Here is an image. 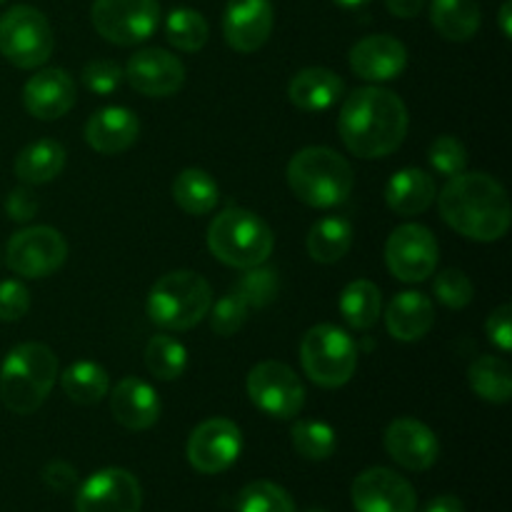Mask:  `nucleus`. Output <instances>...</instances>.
I'll return each mask as SVG.
<instances>
[{
    "mask_svg": "<svg viewBox=\"0 0 512 512\" xmlns=\"http://www.w3.org/2000/svg\"><path fill=\"white\" fill-rule=\"evenodd\" d=\"M338 130L345 148L358 158H385L408 135V108L393 90L358 88L340 108Z\"/></svg>",
    "mask_w": 512,
    "mask_h": 512,
    "instance_id": "1",
    "label": "nucleus"
},
{
    "mask_svg": "<svg viewBox=\"0 0 512 512\" xmlns=\"http://www.w3.org/2000/svg\"><path fill=\"white\" fill-rule=\"evenodd\" d=\"M440 215L463 238L495 243L510 228V200L503 185L488 173H460L438 195Z\"/></svg>",
    "mask_w": 512,
    "mask_h": 512,
    "instance_id": "2",
    "label": "nucleus"
},
{
    "mask_svg": "<svg viewBox=\"0 0 512 512\" xmlns=\"http://www.w3.org/2000/svg\"><path fill=\"white\" fill-rule=\"evenodd\" d=\"M58 378V358L43 343H20L0 365V400L15 415H30L45 403Z\"/></svg>",
    "mask_w": 512,
    "mask_h": 512,
    "instance_id": "3",
    "label": "nucleus"
},
{
    "mask_svg": "<svg viewBox=\"0 0 512 512\" xmlns=\"http://www.w3.org/2000/svg\"><path fill=\"white\" fill-rule=\"evenodd\" d=\"M353 168L335 150L313 145L288 163V185L300 203L310 208H335L353 193Z\"/></svg>",
    "mask_w": 512,
    "mask_h": 512,
    "instance_id": "4",
    "label": "nucleus"
},
{
    "mask_svg": "<svg viewBox=\"0 0 512 512\" xmlns=\"http://www.w3.org/2000/svg\"><path fill=\"white\" fill-rule=\"evenodd\" d=\"M208 248L220 263L248 270L273 255L275 238L260 215L245 208H225L208 228Z\"/></svg>",
    "mask_w": 512,
    "mask_h": 512,
    "instance_id": "5",
    "label": "nucleus"
},
{
    "mask_svg": "<svg viewBox=\"0 0 512 512\" xmlns=\"http://www.w3.org/2000/svg\"><path fill=\"white\" fill-rule=\"evenodd\" d=\"M213 305V290L203 275L193 270H173L150 288L148 318L165 330L183 333L198 325Z\"/></svg>",
    "mask_w": 512,
    "mask_h": 512,
    "instance_id": "6",
    "label": "nucleus"
},
{
    "mask_svg": "<svg viewBox=\"0 0 512 512\" xmlns=\"http://www.w3.org/2000/svg\"><path fill=\"white\" fill-rule=\"evenodd\" d=\"M300 363L320 388H340L358 368V345L338 325L320 323L303 335Z\"/></svg>",
    "mask_w": 512,
    "mask_h": 512,
    "instance_id": "7",
    "label": "nucleus"
},
{
    "mask_svg": "<svg viewBox=\"0 0 512 512\" xmlns=\"http://www.w3.org/2000/svg\"><path fill=\"white\" fill-rule=\"evenodd\" d=\"M53 28L33 5H13L0 18V53L15 68H40L53 55Z\"/></svg>",
    "mask_w": 512,
    "mask_h": 512,
    "instance_id": "8",
    "label": "nucleus"
},
{
    "mask_svg": "<svg viewBox=\"0 0 512 512\" xmlns=\"http://www.w3.org/2000/svg\"><path fill=\"white\" fill-rule=\"evenodd\" d=\"M90 20L98 35L115 45H138L160 23L158 0H95Z\"/></svg>",
    "mask_w": 512,
    "mask_h": 512,
    "instance_id": "9",
    "label": "nucleus"
},
{
    "mask_svg": "<svg viewBox=\"0 0 512 512\" xmlns=\"http://www.w3.org/2000/svg\"><path fill=\"white\" fill-rule=\"evenodd\" d=\"M65 258H68V243L58 230L48 225L20 230L8 240V248H5V265L15 275L30 280L53 275L55 270L63 268Z\"/></svg>",
    "mask_w": 512,
    "mask_h": 512,
    "instance_id": "10",
    "label": "nucleus"
},
{
    "mask_svg": "<svg viewBox=\"0 0 512 512\" xmlns=\"http://www.w3.org/2000/svg\"><path fill=\"white\" fill-rule=\"evenodd\" d=\"M248 395L255 408L278 420L295 418L305 405L303 383L293 368L278 360H265L250 370Z\"/></svg>",
    "mask_w": 512,
    "mask_h": 512,
    "instance_id": "11",
    "label": "nucleus"
},
{
    "mask_svg": "<svg viewBox=\"0 0 512 512\" xmlns=\"http://www.w3.org/2000/svg\"><path fill=\"white\" fill-rule=\"evenodd\" d=\"M438 240L425 225L408 223L390 233L385 243V265L403 283H423L438 268Z\"/></svg>",
    "mask_w": 512,
    "mask_h": 512,
    "instance_id": "12",
    "label": "nucleus"
},
{
    "mask_svg": "<svg viewBox=\"0 0 512 512\" xmlns=\"http://www.w3.org/2000/svg\"><path fill=\"white\" fill-rule=\"evenodd\" d=\"M240 450H243V435L238 425L228 418H210L190 433L185 455L198 473L218 475L238 460Z\"/></svg>",
    "mask_w": 512,
    "mask_h": 512,
    "instance_id": "13",
    "label": "nucleus"
},
{
    "mask_svg": "<svg viewBox=\"0 0 512 512\" xmlns=\"http://www.w3.org/2000/svg\"><path fill=\"white\" fill-rule=\"evenodd\" d=\"M143 490L138 478L123 468H105L90 475L75 495L78 512H140Z\"/></svg>",
    "mask_w": 512,
    "mask_h": 512,
    "instance_id": "14",
    "label": "nucleus"
},
{
    "mask_svg": "<svg viewBox=\"0 0 512 512\" xmlns=\"http://www.w3.org/2000/svg\"><path fill=\"white\" fill-rule=\"evenodd\" d=\"M350 498L358 512H415L418 508L413 485L390 468L363 470L353 480Z\"/></svg>",
    "mask_w": 512,
    "mask_h": 512,
    "instance_id": "15",
    "label": "nucleus"
},
{
    "mask_svg": "<svg viewBox=\"0 0 512 512\" xmlns=\"http://www.w3.org/2000/svg\"><path fill=\"white\" fill-rule=\"evenodd\" d=\"M123 73L133 90L148 98H170L185 83V65L163 48L138 50Z\"/></svg>",
    "mask_w": 512,
    "mask_h": 512,
    "instance_id": "16",
    "label": "nucleus"
},
{
    "mask_svg": "<svg viewBox=\"0 0 512 512\" xmlns=\"http://www.w3.org/2000/svg\"><path fill=\"white\" fill-rule=\"evenodd\" d=\"M275 10L270 0H230L223 15L225 43L238 53H253L268 43Z\"/></svg>",
    "mask_w": 512,
    "mask_h": 512,
    "instance_id": "17",
    "label": "nucleus"
},
{
    "mask_svg": "<svg viewBox=\"0 0 512 512\" xmlns=\"http://www.w3.org/2000/svg\"><path fill=\"white\" fill-rule=\"evenodd\" d=\"M385 450L405 470L433 468L440 455V443L433 430L415 418H398L385 428Z\"/></svg>",
    "mask_w": 512,
    "mask_h": 512,
    "instance_id": "18",
    "label": "nucleus"
},
{
    "mask_svg": "<svg viewBox=\"0 0 512 512\" xmlns=\"http://www.w3.org/2000/svg\"><path fill=\"white\" fill-rule=\"evenodd\" d=\"M350 68L358 78L385 83L408 68V50L393 35H368L350 50Z\"/></svg>",
    "mask_w": 512,
    "mask_h": 512,
    "instance_id": "19",
    "label": "nucleus"
},
{
    "mask_svg": "<svg viewBox=\"0 0 512 512\" xmlns=\"http://www.w3.org/2000/svg\"><path fill=\"white\" fill-rule=\"evenodd\" d=\"M23 103L33 118L58 120L75 105V83L63 68L35 73L23 88Z\"/></svg>",
    "mask_w": 512,
    "mask_h": 512,
    "instance_id": "20",
    "label": "nucleus"
},
{
    "mask_svg": "<svg viewBox=\"0 0 512 512\" xmlns=\"http://www.w3.org/2000/svg\"><path fill=\"white\" fill-rule=\"evenodd\" d=\"M140 123L133 110L123 105H110L90 115L85 123V143L100 155H118L138 140Z\"/></svg>",
    "mask_w": 512,
    "mask_h": 512,
    "instance_id": "21",
    "label": "nucleus"
},
{
    "mask_svg": "<svg viewBox=\"0 0 512 512\" xmlns=\"http://www.w3.org/2000/svg\"><path fill=\"white\" fill-rule=\"evenodd\" d=\"M160 410L163 405L155 388L140 378H123L110 395V413L128 430L153 428L160 418Z\"/></svg>",
    "mask_w": 512,
    "mask_h": 512,
    "instance_id": "22",
    "label": "nucleus"
},
{
    "mask_svg": "<svg viewBox=\"0 0 512 512\" xmlns=\"http://www.w3.org/2000/svg\"><path fill=\"white\" fill-rule=\"evenodd\" d=\"M435 323L433 300L418 290H405L390 300L385 310V325L388 333L400 343H415L425 338Z\"/></svg>",
    "mask_w": 512,
    "mask_h": 512,
    "instance_id": "23",
    "label": "nucleus"
},
{
    "mask_svg": "<svg viewBox=\"0 0 512 512\" xmlns=\"http://www.w3.org/2000/svg\"><path fill=\"white\" fill-rule=\"evenodd\" d=\"M345 83L338 73L328 68H305L290 80L288 98L295 108L305 113H320L328 110L343 98Z\"/></svg>",
    "mask_w": 512,
    "mask_h": 512,
    "instance_id": "24",
    "label": "nucleus"
},
{
    "mask_svg": "<svg viewBox=\"0 0 512 512\" xmlns=\"http://www.w3.org/2000/svg\"><path fill=\"white\" fill-rule=\"evenodd\" d=\"M435 180L420 168H403L385 185V203L398 215H420L433 205Z\"/></svg>",
    "mask_w": 512,
    "mask_h": 512,
    "instance_id": "25",
    "label": "nucleus"
},
{
    "mask_svg": "<svg viewBox=\"0 0 512 512\" xmlns=\"http://www.w3.org/2000/svg\"><path fill=\"white\" fill-rule=\"evenodd\" d=\"M65 168V148L58 140H38L20 150L15 158V175L28 185H45Z\"/></svg>",
    "mask_w": 512,
    "mask_h": 512,
    "instance_id": "26",
    "label": "nucleus"
},
{
    "mask_svg": "<svg viewBox=\"0 0 512 512\" xmlns=\"http://www.w3.org/2000/svg\"><path fill=\"white\" fill-rule=\"evenodd\" d=\"M430 20L445 40L465 43L480 30V5L478 0H433Z\"/></svg>",
    "mask_w": 512,
    "mask_h": 512,
    "instance_id": "27",
    "label": "nucleus"
},
{
    "mask_svg": "<svg viewBox=\"0 0 512 512\" xmlns=\"http://www.w3.org/2000/svg\"><path fill=\"white\" fill-rule=\"evenodd\" d=\"M350 245H353V225L345 218L318 220L308 233V253L315 263H338Z\"/></svg>",
    "mask_w": 512,
    "mask_h": 512,
    "instance_id": "28",
    "label": "nucleus"
},
{
    "mask_svg": "<svg viewBox=\"0 0 512 512\" xmlns=\"http://www.w3.org/2000/svg\"><path fill=\"white\" fill-rule=\"evenodd\" d=\"M173 198L188 215H205L218 205V183L200 168H185L173 180Z\"/></svg>",
    "mask_w": 512,
    "mask_h": 512,
    "instance_id": "29",
    "label": "nucleus"
},
{
    "mask_svg": "<svg viewBox=\"0 0 512 512\" xmlns=\"http://www.w3.org/2000/svg\"><path fill=\"white\" fill-rule=\"evenodd\" d=\"M380 308H383V295L380 288L370 280H355L345 285L340 295V313L345 323L355 330H368L378 323Z\"/></svg>",
    "mask_w": 512,
    "mask_h": 512,
    "instance_id": "30",
    "label": "nucleus"
},
{
    "mask_svg": "<svg viewBox=\"0 0 512 512\" xmlns=\"http://www.w3.org/2000/svg\"><path fill=\"white\" fill-rule=\"evenodd\" d=\"M60 385L73 403L95 405L108 395L110 378L103 365L93 363V360H80L65 370Z\"/></svg>",
    "mask_w": 512,
    "mask_h": 512,
    "instance_id": "31",
    "label": "nucleus"
},
{
    "mask_svg": "<svg viewBox=\"0 0 512 512\" xmlns=\"http://www.w3.org/2000/svg\"><path fill=\"white\" fill-rule=\"evenodd\" d=\"M470 388L475 395L488 403L503 405L512 398V375L505 360L495 358V355H483L475 360L468 370Z\"/></svg>",
    "mask_w": 512,
    "mask_h": 512,
    "instance_id": "32",
    "label": "nucleus"
},
{
    "mask_svg": "<svg viewBox=\"0 0 512 512\" xmlns=\"http://www.w3.org/2000/svg\"><path fill=\"white\" fill-rule=\"evenodd\" d=\"M208 20L193 8H175L165 20V38L183 53H198L208 43Z\"/></svg>",
    "mask_w": 512,
    "mask_h": 512,
    "instance_id": "33",
    "label": "nucleus"
},
{
    "mask_svg": "<svg viewBox=\"0 0 512 512\" xmlns=\"http://www.w3.org/2000/svg\"><path fill=\"white\" fill-rule=\"evenodd\" d=\"M145 365H148L153 378L175 380L185 373L188 350L180 340L170 338V335H155L145 348Z\"/></svg>",
    "mask_w": 512,
    "mask_h": 512,
    "instance_id": "34",
    "label": "nucleus"
},
{
    "mask_svg": "<svg viewBox=\"0 0 512 512\" xmlns=\"http://www.w3.org/2000/svg\"><path fill=\"white\" fill-rule=\"evenodd\" d=\"M290 440L305 460H328L335 453V430L323 420H298L290 430Z\"/></svg>",
    "mask_w": 512,
    "mask_h": 512,
    "instance_id": "35",
    "label": "nucleus"
},
{
    "mask_svg": "<svg viewBox=\"0 0 512 512\" xmlns=\"http://www.w3.org/2000/svg\"><path fill=\"white\" fill-rule=\"evenodd\" d=\"M235 510L238 512H295L293 498L288 490L280 485L270 483V480H255L248 483L238 493L235 500Z\"/></svg>",
    "mask_w": 512,
    "mask_h": 512,
    "instance_id": "36",
    "label": "nucleus"
},
{
    "mask_svg": "<svg viewBox=\"0 0 512 512\" xmlns=\"http://www.w3.org/2000/svg\"><path fill=\"white\" fill-rule=\"evenodd\" d=\"M278 273L263 265H255V268L245 270V275H240L233 285V293L243 300L248 308H265V305L273 303L278 298Z\"/></svg>",
    "mask_w": 512,
    "mask_h": 512,
    "instance_id": "37",
    "label": "nucleus"
},
{
    "mask_svg": "<svg viewBox=\"0 0 512 512\" xmlns=\"http://www.w3.org/2000/svg\"><path fill=\"white\" fill-rule=\"evenodd\" d=\"M428 160L440 175L455 178V175L465 173V168H468V150L455 135H440L430 145Z\"/></svg>",
    "mask_w": 512,
    "mask_h": 512,
    "instance_id": "38",
    "label": "nucleus"
},
{
    "mask_svg": "<svg viewBox=\"0 0 512 512\" xmlns=\"http://www.w3.org/2000/svg\"><path fill=\"white\" fill-rule=\"evenodd\" d=\"M433 290H435V298H438L445 308H453V310H460L465 308V305H470V300H473L475 295V288L473 283H470V278L458 268L443 270V273L435 278Z\"/></svg>",
    "mask_w": 512,
    "mask_h": 512,
    "instance_id": "39",
    "label": "nucleus"
},
{
    "mask_svg": "<svg viewBox=\"0 0 512 512\" xmlns=\"http://www.w3.org/2000/svg\"><path fill=\"white\" fill-rule=\"evenodd\" d=\"M210 308H213V315H210V328H213V333L220 335V338H230V335L238 333V330L245 325V320H248V310H250L248 305L233 293V290H230L228 295H223L215 305H210Z\"/></svg>",
    "mask_w": 512,
    "mask_h": 512,
    "instance_id": "40",
    "label": "nucleus"
},
{
    "mask_svg": "<svg viewBox=\"0 0 512 512\" xmlns=\"http://www.w3.org/2000/svg\"><path fill=\"white\" fill-rule=\"evenodd\" d=\"M123 78V68L118 63H113V60H93V63H88L83 68L85 88L98 95H108L113 90H118Z\"/></svg>",
    "mask_w": 512,
    "mask_h": 512,
    "instance_id": "41",
    "label": "nucleus"
},
{
    "mask_svg": "<svg viewBox=\"0 0 512 512\" xmlns=\"http://www.w3.org/2000/svg\"><path fill=\"white\" fill-rule=\"evenodd\" d=\"M30 310V293L20 280H3L0 283V320L15 323Z\"/></svg>",
    "mask_w": 512,
    "mask_h": 512,
    "instance_id": "42",
    "label": "nucleus"
},
{
    "mask_svg": "<svg viewBox=\"0 0 512 512\" xmlns=\"http://www.w3.org/2000/svg\"><path fill=\"white\" fill-rule=\"evenodd\" d=\"M485 330H488L490 343L498 345L503 353H510L512 348V308L510 305H500L498 310H493V315L485 323Z\"/></svg>",
    "mask_w": 512,
    "mask_h": 512,
    "instance_id": "43",
    "label": "nucleus"
},
{
    "mask_svg": "<svg viewBox=\"0 0 512 512\" xmlns=\"http://www.w3.org/2000/svg\"><path fill=\"white\" fill-rule=\"evenodd\" d=\"M43 483L50 490H55V493H68L78 483V473L65 460H53V463H48L43 468Z\"/></svg>",
    "mask_w": 512,
    "mask_h": 512,
    "instance_id": "44",
    "label": "nucleus"
},
{
    "mask_svg": "<svg viewBox=\"0 0 512 512\" xmlns=\"http://www.w3.org/2000/svg\"><path fill=\"white\" fill-rule=\"evenodd\" d=\"M5 210H8V218L15 220V223H25V220L35 218L38 213V200L30 190L15 188L13 193L5 200Z\"/></svg>",
    "mask_w": 512,
    "mask_h": 512,
    "instance_id": "45",
    "label": "nucleus"
},
{
    "mask_svg": "<svg viewBox=\"0 0 512 512\" xmlns=\"http://www.w3.org/2000/svg\"><path fill=\"white\" fill-rule=\"evenodd\" d=\"M385 5L395 18H415L423 10L425 0H385Z\"/></svg>",
    "mask_w": 512,
    "mask_h": 512,
    "instance_id": "46",
    "label": "nucleus"
},
{
    "mask_svg": "<svg viewBox=\"0 0 512 512\" xmlns=\"http://www.w3.org/2000/svg\"><path fill=\"white\" fill-rule=\"evenodd\" d=\"M423 512H465V508L463 500L455 498V495H438L425 505Z\"/></svg>",
    "mask_w": 512,
    "mask_h": 512,
    "instance_id": "47",
    "label": "nucleus"
},
{
    "mask_svg": "<svg viewBox=\"0 0 512 512\" xmlns=\"http://www.w3.org/2000/svg\"><path fill=\"white\" fill-rule=\"evenodd\" d=\"M500 28H503L505 38H512V3L505 0L503 8H500Z\"/></svg>",
    "mask_w": 512,
    "mask_h": 512,
    "instance_id": "48",
    "label": "nucleus"
},
{
    "mask_svg": "<svg viewBox=\"0 0 512 512\" xmlns=\"http://www.w3.org/2000/svg\"><path fill=\"white\" fill-rule=\"evenodd\" d=\"M338 5H343V8H363V5H368L370 0H335Z\"/></svg>",
    "mask_w": 512,
    "mask_h": 512,
    "instance_id": "49",
    "label": "nucleus"
},
{
    "mask_svg": "<svg viewBox=\"0 0 512 512\" xmlns=\"http://www.w3.org/2000/svg\"><path fill=\"white\" fill-rule=\"evenodd\" d=\"M308 512H325V510H308Z\"/></svg>",
    "mask_w": 512,
    "mask_h": 512,
    "instance_id": "50",
    "label": "nucleus"
},
{
    "mask_svg": "<svg viewBox=\"0 0 512 512\" xmlns=\"http://www.w3.org/2000/svg\"><path fill=\"white\" fill-rule=\"evenodd\" d=\"M5 3V0H0V5H3Z\"/></svg>",
    "mask_w": 512,
    "mask_h": 512,
    "instance_id": "51",
    "label": "nucleus"
}]
</instances>
